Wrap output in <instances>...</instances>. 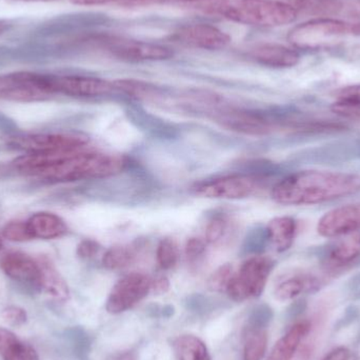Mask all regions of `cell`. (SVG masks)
Here are the masks:
<instances>
[{
  "mask_svg": "<svg viewBox=\"0 0 360 360\" xmlns=\"http://www.w3.org/2000/svg\"><path fill=\"white\" fill-rule=\"evenodd\" d=\"M268 348L266 328H245L243 360H262Z\"/></svg>",
  "mask_w": 360,
  "mask_h": 360,
  "instance_id": "4316f807",
  "label": "cell"
},
{
  "mask_svg": "<svg viewBox=\"0 0 360 360\" xmlns=\"http://www.w3.org/2000/svg\"><path fill=\"white\" fill-rule=\"evenodd\" d=\"M14 170L48 182H73L105 179L124 170L126 160L115 154L76 151L27 154L12 162Z\"/></svg>",
  "mask_w": 360,
  "mask_h": 360,
  "instance_id": "6da1fadb",
  "label": "cell"
},
{
  "mask_svg": "<svg viewBox=\"0 0 360 360\" xmlns=\"http://www.w3.org/2000/svg\"><path fill=\"white\" fill-rule=\"evenodd\" d=\"M273 319V311L266 304L257 307L250 315L247 327L268 328Z\"/></svg>",
  "mask_w": 360,
  "mask_h": 360,
  "instance_id": "d6a6232c",
  "label": "cell"
},
{
  "mask_svg": "<svg viewBox=\"0 0 360 360\" xmlns=\"http://www.w3.org/2000/svg\"><path fill=\"white\" fill-rule=\"evenodd\" d=\"M2 235L4 238L16 243L31 240L32 237L27 229V221H12L8 222L2 229Z\"/></svg>",
  "mask_w": 360,
  "mask_h": 360,
  "instance_id": "1f68e13d",
  "label": "cell"
},
{
  "mask_svg": "<svg viewBox=\"0 0 360 360\" xmlns=\"http://www.w3.org/2000/svg\"><path fill=\"white\" fill-rule=\"evenodd\" d=\"M311 331L309 321H300L276 342L270 356L266 360H292L298 347Z\"/></svg>",
  "mask_w": 360,
  "mask_h": 360,
  "instance_id": "d6986e66",
  "label": "cell"
},
{
  "mask_svg": "<svg viewBox=\"0 0 360 360\" xmlns=\"http://www.w3.org/2000/svg\"><path fill=\"white\" fill-rule=\"evenodd\" d=\"M0 132L8 135V136L18 133V126L16 122L2 112H0Z\"/></svg>",
  "mask_w": 360,
  "mask_h": 360,
  "instance_id": "8d00e7d4",
  "label": "cell"
},
{
  "mask_svg": "<svg viewBox=\"0 0 360 360\" xmlns=\"http://www.w3.org/2000/svg\"><path fill=\"white\" fill-rule=\"evenodd\" d=\"M112 360H137L136 353L134 351H124L114 355Z\"/></svg>",
  "mask_w": 360,
  "mask_h": 360,
  "instance_id": "7bdbcfd3",
  "label": "cell"
},
{
  "mask_svg": "<svg viewBox=\"0 0 360 360\" xmlns=\"http://www.w3.org/2000/svg\"><path fill=\"white\" fill-rule=\"evenodd\" d=\"M135 258L136 250L132 245H117L105 252L103 264L109 270H120L132 264Z\"/></svg>",
  "mask_w": 360,
  "mask_h": 360,
  "instance_id": "f1b7e54d",
  "label": "cell"
},
{
  "mask_svg": "<svg viewBox=\"0 0 360 360\" xmlns=\"http://www.w3.org/2000/svg\"><path fill=\"white\" fill-rule=\"evenodd\" d=\"M50 74L21 71L0 75V98L42 101L53 96Z\"/></svg>",
  "mask_w": 360,
  "mask_h": 360,
  "instance_id": "52a82bcc",
  "label": "cell"
},
{
  "mask_svg": "<svg viewBox=\"0 0 360 360\" xmlns=\"http://www.w3.org/2000/svg\"><path fill=\"white\" fill-rule=\"evenodd\" d=\"M351 351L349 350L346 347H338V348L334 349L331 352L328 353L325 357L321 360H350Z\"/></svg>",
  "mask_w": 360,
  "mask_h": 360,
  "instance_id": "f35d334b",
  "label": "cell"
},
{
  "mask_svg": "<svg viewBox=\"0 0 360 360\" xmlns=\"http://www.w3.org/2000/svg\"><path fill=\"white\" fill-rule=\"evenodd\" d=\"M51 86L54 95L63 94L82 98L105 96L116 89L115 84L101 78L56 74H51Z\"/></svg>",
  "mask_w": 360,
  "mask_h": 360,
  "instance_id": "30bf717a",
  "label": "cell"
},
{
  "mask_svg": "<svg viewBox=\"0 0 360 360\" xmlns=\"http://www.w3.org/2000/svg\"><path fill=\"white\" fill-rule=\"evenodd\" d=\"M319 288V281L311 274H296L288 277L277 285L274 296L279 302H290L308 292L315 291Z\"/></svg>",
  "mask_w": 360,
  "mask_h": 360,
  "instance_id": "ffe728a7",
  "label": "cell"
},
{
  "mask_svg": "<svg viewBox=\"0 0 360 360\" xmlns=\"http://www.w3.org/2000/svg\"><path fill=\"white\" fill-rule=\"evenodd\" d=\"M258 188L259 180L256 177L239 174L200 182L193 191L205 198L236 200L252 196Z\"/></svg>",
  "mask_w": 360,
  "mask_h": 360,
  "instance_id": "9c48e42d",
  "label": "cell"
},
{
  "mask_svg": "<svg viewBox=\"0 0 360 360\" xmlns=\"http://www.w3.org/2000/svg\"><path fill=\"white\" fill-rule=\"evenodd\" d=\"M156 258L160 268L164 270L174 268L179 258V245L175 240L171 238L162 239L158 245Z\"/></svg>",
  "mask_w": 360,
  "mask_h": 360,
  "instance_id": "f546056e",
  "label": "cell"
},
{
  "mask_svg": "<svg viewBox=\"0 0 360 360\" xmlns=\"http://www.w3.org/2000/svg\"><path fill=\"white\" fill-rule=\"evenodd\" d=\"M6 172V170H4V167H0V175L2 174V173Z\"/></svg>",
  "mask_w": 360,
  "mask_h": 360,
  "instance_id": "bcb514c9",
  "label": "cell"
},
{
  "mask_svg": "<svg viewBox=\"0 0 360 360\" xmlns=\"http://www.w3.org/2000/svg\"><path fill=\"white\" fill-rule=\"evenodd\" d=\"M268 237L275 250L285 252L292 247L295 240L297 224L295 219L289 216L276 217L269 222Z\"/></svg>",
  "mask_w": 360,
  "mask_h": 360,
  "instance_id": "44dd1931",
  "label": "cell"
},
{
  "mask_svg": "<svg viewBox=\"0 0 360 360\" xmlns=\"http://www.w3.org/2000/svg\"><path fill=\"white\" fill-rule=\"evenodd\" d=\"M11 25H11L8 20H2V19H0V35L4 34V32L8 31V30L10 29Z\"/></svg>",
  "mask_w": 360,
  "mask_h": 360,
  "instance_id": "ee69618b",
  "label": "cell"
},
{
  "mask_svg": "<svg viewBox=\"0 0 360 360\" xmlns=\"http://www.w3.org/2000/svg\"><path fill=\"white\" fill-rule=\"evenodd\" d=\"M99 251V245L96 241L86 239L82 240L77 247V255L84 259L94 257Z\"/></svg>",
  "mask_w": 360,
  "mask_h": 360,
  "instance_id": "d590c367",
  "label": "cell"
},
{
  "mask_svg": "<svg viewBox=\"0 0 360 360\" xmlns=\"http://www.w3.org/2000/svg\"><path fill=\"white\" fill-rule=\"evenodd\" d=\"M250 56L256 63L270 68L285 69L295 67L300 60L298 51L275 42H262L250 50Z\"/></svg>",
  "mask_w": 360,
  "mask_h": 360,
  "instance_id": "2e32d148",
  "label": "cell"
},
{
  "mask_svg": "<svg viewBox=\"0 0 360 360\" xmlns=\"http://www.w3.org/2000/svg\"><path fill=\"white\" fill-rule=\"evenodd\" d=\"M169 289H170V281L167 277H158L155 281H152L151 291H153L158 295L167 293Z\"/></svg>",
  "mask_w": 360,
  "mask_h": 360,
  "instance_id": "ab89813d",
  "label": "cell"
},
{
  "mask_svg": "<svg viewBox=\"0 0 360 360\" xmlns=\"http://www.w3.org/2000/svg\"><path fill=\"white\" fill-rule=\"evenodd\" d=\"M40 266V278L38 290L44 292L46 295L54 298L57 302H67L70 298V290L56 266L49 258L41 257L37 259Z\"/></svg>",
  "mask_w": 360,
  "mask_h": 360,
  "instance_id": "e0dca14e",
  "label": "cell"
},
{
  "mask_svg": "<svg viewBox=\"0 0 360 360\" xmlns=\"http://www.w3.org/2000/svg\"><path fill=\"white\" fill-rule=\"evenodd\" d=\"M295 8L297 14L308 16L331 17L340 14L344 8L342 0H285Z\"/></svg>",
  "mask_w": 360,
  "mask_h": 360,
  "instance_id": "d4e9b609",
  "label": "cell"
},
{
  "mask_svg": "<svg viewBox=\"0 0 360 360\" xmlns=\"http://www.w3.org/2000/svg\"><path fill=\"white\" fill-rule=\"evenodd\" d=\"M2 272L17 283L33 285L38 289L40 266L38 260L33 259L21 252H8L0 258Z\"/></svg>",
  "mask_w": 360,
  "mask_h": 360,
  "instance_id": "9a60e30c",
  "label": "cell"
},
{
  "mask_svg": "<svg viewBox=\"0 0 360 360\" xmlns=\"http://www.w3.org/2000/svg\"><path fill=\"white\" fill-rule=\"evenodd\" d=\"M205 252V243L202 239L190 238L186 245V255L191 262L198 259Z\"/></svg>",
  "mask_w": 360,
  "mask_h": 360,
  "instance_id": "e575fe53",
  "label": "cell"
},
{
  "mask_svg": "<svg viewBox=\"0 0 360 360\" xmlns=\"http://www.w3.org/2000/svg\"><path fill=\"white\" fill-rule=\"evenodd\" d=\"M214 118L228 130L253 136L268 134L275 127V122L266 116L239 110H220Z\"/></svg>",
  "mask_w": 360,
  "mask_h": 360,
  "instance_id": "7c38bea8",
  "label": "cell"
},
{
  "mask_svg": "<svg viewBox=\"0 0 360 360\" xmlns=\"http://www.w3.org/2000/svg\"><path fill=\"white\" fill-rule=\"evenodd\" d=\"M2 319L8 325L19 327V326L25 325L27 321V312L20 307L10 306L4 309L1 312Z\"/></svg>",
  "mask_w": 360,
  "mask_h": 360,
  "instance_id": "836d02e7",
  "label": "cell"
},
{
  "mask_svg": "<svg viewBox=\"0 0 360 360\" xmlns=\"http://www.w3.org/2000/svg\"><path fill=\"white\" fill-rule=\"evenodd\" d=\"M0 357L2 360H39L29 344L21 342L10 330L0 328Z\"/></svg>",
  "mask_w": 360,
  "mask_h": 360,
  "instance_id": "7402d4cb",
  "label": "cell"
},
{
  "mask_svg": "<svg viewBox=\"0 0 360 360\" xmlns=\"http://www.w3.org/2000/svg\"><path fill=\"white\" fill-rule=\"evenodd\" d=\"M6 143L27 154L56 153L84 149L89 137L78 132L34 133L8 135Z\"/></svg>",
  "mask_w": 360,
  "mask_h": 360,
  "instance_id": "8992f818",
  "label": "cell"
},
{
  "mask_svg": "<svg viewBox=\"0 0 360 360\" xmlns=\"http://www.w3.org/2000/svg\"><path fill=\"white\" fill-rule=\"evenodd\" d=\"M349 16H350V20L348 21H350L354 27L355 35H360V2L351 6Z\"/></svg>",
  "mask_w": 360,
  "mask_h": 360,
  "instance_id": "60d3db41",
  "label": "cell"
},
{
  "mask_svg": "<svg viewBox=\"0 0 360 360\" xmlns=\"http://www.w3.org/2000/svg\"><path fill=\"white\" fill-rule=\"evenodd\" d=\"M15 1H27V2H33V1H52V0H15Z\"/></svg>",
  "mask_w": 360,
  "mask_h": 360,
  "instance_id": "f6af8a7d",
  "label": "cell"
},
{
  "mask_svg": "<svg viewBox=\"0 0 360 360\" xmlns=\"http://www.w3.org/2000/svg\"><path fill=\"white\" fill-rule=\"evenodd\" d=\"M273 268L274 262L266 256H253L245 260L229 283L226 289L229 297L237 302L259 297Z\"/></svg>",
  "mask_w": 360,
  "mask_h": 360,
  "instance_id": "5b68a950",
  "label": "cell"
},
{
  "mask_svg": "<svg viewBox=\"0 0 360 360\" xmlns=\"http://www.w3.org/2000/svg\"><path fill=\"white\" fill-rule=\"evenodd\" d=\"M360 231V202L342 205L327 212L317 224V232L327 238Z\"/></svg>",
  "mask_w": 360,
  "mask_h": 360,
  "instance_id": "4fadbf2b",
  "label": "cell"
},
{
  "mask_svg": "<svg viewBox=\"0 0 360 360\" xmlns=\"http://www.w3.org/2000/svg\"><path fill=\"white\" fill-rule=\"evenodd\" d=\"M348 36H355L354 27L350 21L321 17L294 27L289 32L288 40L294 49L321 50Z\"/></svg>",
  "mask_w": 360,
  "mask_h": 360,
  "instance_id": "277c9868",
  "label": "cell"
},
{
  "mask_svg": "<svg viewBox=\"0 0 360 360\" xmlns=\"http://www.w3.org/2000/svg\"><path fill=\"white\" fill-rule=\"evenodd\" d=\"M152 281L143 273H131L117 281L110 292L105 310L120 314L136 306L151 292Z\"/></svg>",
  "mask_w": 360,
  "mask_h": 360,
  "instance_id": "ba28073f",
  "label": "cell"
},
{
  "mask_svg": "<svg viewBox=\"0 0 360 360\" xmlns=\"http://www.w3.org/2000/svg\"><path fill=\"white\" fill-rule=\"evenodd\" d=\"M2 248V239L0 238V249Z\"/></svg>",
  "mask_w": 360,
  "mask_h": 360,
  "instance_id": "7dc6e473",
  "label": "cell"
},
{
  "mask_svg": "<svg viewBox=\"0 0 360 360\" xmlns=\"http://www.w3.org/2000/svg\"><path fill=\"white\" fill-rule=\"evenodd\" d=\"M27 226L32 239L49 240L63 237L68 233V226L65 220L48 212L34 214L27 220Z\"/></svg>",
  "mask_w": 360,
  "mask_h": 360,
  "instance_id": "ac0fdd59",
  "label": "cell"
},
{
  "mask_svg": "<svg viewBox=\"0 0 360 360\" xmlns=\"http://www.w3.org/2000/svg\"><path fill=\"white\" fill-rule=\"evenodd\" d=\"M172 39L184 46L202 50L217 51L230 44V35L207 23L182 25L172 35Z\"/></svg>",
  "mask_w": 360,
  "mask_h": 360,
  "instance_id": "8fae6325",
  "label": "cell"
},
{
  "mask_svg": "<svg viewBox=\"0 0 360 360\" xmlns=\"http://www.w3.org/2000/svg\"><path fill=\"white\" fill-rule=\"evenodd\" d=\"M360 192V175L332 171L293 173L273 186V200L283 205L329 202Z\"/></svg>",
  "mask_w": 360,
  "mask_h": 360,
  "instance_id": "7a4b0ae2",
  "label": "cell"
},
{
  "mask_svg": "<svg viewBox=\"0 0 360 360\" xmlns=\"http://www.w3.org/2000/svg\"><path fill=\"white\" fill-rule=\"evenodd\" d=\"M177 360H212L207 345L195 335L184 334L173 342Z\"/></svg>",
  "mask_w": 360,
  "mask_h": 360,
  "instance_id": "484cf974",
  "label": "cell"
},
{
  "mask_svg": "<svg viewBox=\"0 0 360 360\" xmlns=\"http://www.w3.org/2000/svg\"><path fill=\"white\" fill-rule=\"evenodd\" d=\"M109 51L122 60L135 63L166 60L173 56L172 51L167 46L141 40H116L110 44Z\"/></svg>",
  "mask_w": 360,
  "mask_h": 360,
  "instance_id": "5bb4252c",
  "label": "cell"
},
{
  "mask_svg": "<svg viewBox=\"0 0 360 360\" xmlns=\"http://www.w3.org/2000/svg\"><path fill=\"white\" fill-rule=\"evenodd\" d=\"M234 233V222L226 215H216L205 228V240L214 245L228 243Z\"/></svg>",
  "mask_w": 360,
  "mask_h": 360,
  "instance_id": "83f0119b",
  "label": "cell"
},
{
  "mask_svg": "<svg viewBox=\"0 0 360 360\" xmlns=\"http://www.w3.org/2000/svg\"><path fill=\"white\" fill-rule=\"evenodd\" d=\"M360 255V231L340 236L330 250L328 262L333 266H342L354 262Z\"/></svg>",
  "mask_w": 360,
  "mask_h": 360,
  "instance_id": "603a6c76",
  "label": "cell"
},
{
  "mask_svg": "<svg viewBox=\"0 0 360 360\" xmlns=\"http://www.w3.org/2000/svg\"><path fill=\"white\" fill-rule=\"evenodd\" d=\"M74 4L77 6H101V4H111V2L124 1V4H129L133 0H71Z\"/></svg>",
  "mask_w": 360,
  "mask_h": 360,
  "instance_id": "b9f144b4",
  "label": "cell"
},
{
  "mask_svg": "<svg viewBox=\"0 0 360 360\" xmlns=\"http://www.w3.org/2000/svg\"><path fill=\"white\" fill-rule=\"evenodd\" d=\"M332 103L333 113L342 117L360 120V84L344 86L335 93Z\"/></svg>",
  "mask_w": 360,
  "mask_h": 360,
  "instance_id": "cb8c5ba5",
  "label": "cell"
},
{
  "mask_svg": "<svg viewBox=\"0 0 360 360\" xmlns=\"http://www.w3.org/2000/svg\"><path fill=\"white\" fill-rule=\"evenodd\" d=\"M200 6L226 20L264 29L290 25L298 17L285 0H207Z\"/></svg>",
  "mask_w": 360,
  "mask_h": 360,
  "instance_id": "3957f363",
  "label": "cell"
},
{
  "mask_svg": "<svg viewBox=\"0 0 360 360\" xmlns=\"http://www.w3.org/2000/svg\"><path fill=\"white\" fill-rule=\"evenodd\" d=\"M233 274L234 272H233L232 266L228 264H224L210 276L209 281H207V287L213 292H219V293L226 292Z\"/></svg>",
  "mask_w": 360,
  "mask_h": 360,
  "instance_id": "4dcf8cb0",
  "label": "cell"
},
{
  "mask_svg": "<svg viewBox=\"0 0 360 360\" xmlns=\"http://www.w3.org/2000/svg\"><path fill=\"white\" fill-rule=\"evenodd\" d=\"M207 1V0H133L129 2V6H141V4H191V2Z\"/></svg>",
  "mask_w": 360,
  "mask_h": 360,
  "instance_id": "74e56055",
  "label": "cell"
}]
</instances>
